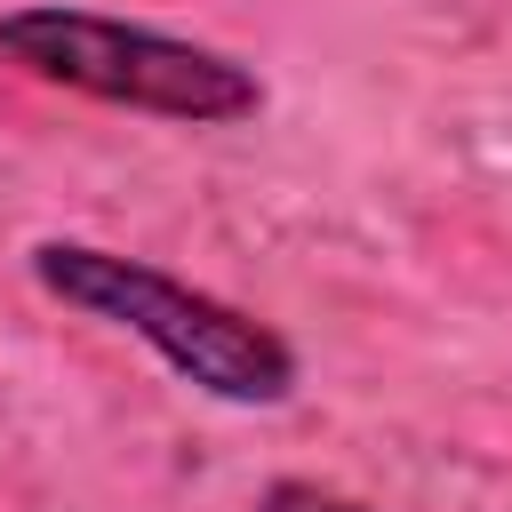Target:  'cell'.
I'll use <instances>...</instances> for the list:
<instances>
[{"label": "cell", "instance_id": "cell-1", "mask_svg": "<svg viewBox=\"0 0 512 512\" xmlns=\"http://www.w3.org/2000/svg\"><path fill=\"white\" fill-rule=\"evenodd\" d=\"M32 288L80 320H104L120 336H136L144 352H160L192 392L224 400V408H280L296 392V352L280 328H264L256 312L144 264L96 240H40L32 256Z\"/></svg>", "mask_w": 512, "mask_h": 512}, {"label": "cell", "instance_id": "cell-2", "mask_svg": "<svg viewBox=\"0 0 512 512\" xmlns=\"http://www.w3.org/2000/svg\"><path fill=\"white\" fill-rule=\"evenodd\" d=\"M0 64L40 88H64V96H88L112 112H144V120H176V128H232V120L264 112L256 64H240L208 40L160 32V24L72 8V0L0 8Z\"/></svg>", "mask_w": 512, "mask_h": 512}, {"label": "cell", "instance_id": "cell-3", "mask_svg": "<svg viewBox=\"0 0 512 512\" xmlns=\"http://www.w3.org/2000/svg\"><path fill=\"white\" fill-rule=\"evenodd\" d=\"M248 512H368V504L344 488H320V480H272V488H256Z\"/></svg>", "mask_w": 512, "mask_h": 512}]
</instances>
